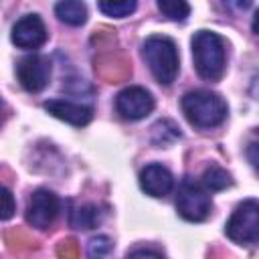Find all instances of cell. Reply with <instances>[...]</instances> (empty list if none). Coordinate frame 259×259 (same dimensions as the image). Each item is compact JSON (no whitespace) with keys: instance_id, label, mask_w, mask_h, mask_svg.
Instances as JSON below:
<instances>
[{"instance_id":"cell-1","label":"cell","mask_w":259,"mask_h":259,"mask_svg":"<svg viewBox=\"0 0 259 259\" xmlns=\"http://www.w3.org/2000/svg\"><path fill=\"white\" fill-rule=\"evenodd\" d=\"M192 57L198 75L206 81H219L225 73V42L217 32L198 30L192 36Z\"/></svg>"},{"instance_id":"cell-2","label":"cell","mask_w":259,"mask_h":259,"mask_svg":"<svg viewBox=\"0 0 259 259\" xmlns=\"http://www.w3.org/2000/svg\"><path fill=\"white\" fill-rule=\"evenodd\" d=\"M182 111L186 119L200 130L217 127L227 117V103L221 95L204 89L188 91L182 97Z\"/></svg>"},{"instance_id":"cell-3","label":"cell","mask_w":259,"mask_h":259,"mask_svg":"<svg viewBox=\"0 0 259 259\" xmlns=\"http://www.w3.org/2000/svg\"><path fill=\"white\" fill-rule=\"evenodd\" d=\"M142 57L158 83L170 85L178 75V51L172 38L154 34L142 45Z\"/></svg>"},{"instance_id":"cell-4","label":"cell","mask_w":259,"mask_h":259,"mask_svg":"<svg viewBox=\"0 0 259 259\" xmlns=\"http://www.w3.org/2000/svg\"><path fill=\"white\" fill-rule=\"evenodd\" d=\"M225 233L237 245L259 243V200H243L227 221Z\"/></svg>"},{"instance_id":"cell-5","label":"cell","mask_w":259,"mask_h":259,"mask_svg":"<svg viewBox=\"0 0 259 259\" xmlns=\"http://www.w3.org/2000/svg\"><path fill=\"white\" fill-rule=\"evenodd\" d=\"M178 214L190 223H200L210 214V196L196 182H182L176 196Z\"/></svg>"},{"instance_id":"cell-6","label":"cell","mask_w":259,"mask_h":259,"mask_svg":"<svg viewBox=\"0 0 259 259\" xmlns=\"http://www.w3.org/2000/svg\"><path fill=\"white\" fill-rule=\"evenodd\" d=\"M59 214V198L51 190H34L26 204V223L34 229H49Z\"/></svg>"},{"instance_id":"cell-7","label":"cell","mask_w":259,"mask_h":259,"mask_svg":"<svg viewBox=\"0 0 259 259\" xmlns=\"http://www.w3.org/2000/svg\"><path fill=\"white\" fill-rule=\"evenodd\" d=\"M16 75L26 91L38 93L51 81V61L42 55H28L18 63Z\"/></svg>"},{"instance_id":"cell-8","label":"cell","mask_w":259,"mask_h":259,"mask_svg":"<svg viewBox=\"0 0 259 259\" xmlns=\"http://www.w3.org/2000/svg\"><path fill=\"white\" fill-rule=\"evenodd\" d=\"M115 109L123 119L136 121L152 113L154 97L144 87H125L115 97Z\"/></svg>"},{"instance_id":"cell-9","label":"cell","mask_w":259,"mask_h":259,"mask_svg":"<svg viewBox=\"0 0 259 259\" xmlns=\"http://www.w3.org/2000/svg\"><path fill=\"white\" fill-rule=\"evenodd\" d=\"M47 40V28L40 16L26 14L12 26V42L18 49H38Z\"/></svg>"},{"instance_id":"cell-10","label":"cell","mask_w":259,"mask_h":259,"mask_svg":"<svg viewBox=\"0 0 259 259\" xmlns=\"http://www.w3.org/2000/svg\"><path fill=\"white\" fill-rule=\"evenodd\" d=\"M140 186L146 194L160 198V196H166L172 190L174 178H172L170 170L164 168L162 164H148L140 172Z\"/></svg>"},{"instance_id":"cell-11","label":"cell","mask_w":259,"mask_h":259,"mask_svg":"<svg viewBox=\"0 0 259 259\" xmlns=\"http://www.w3.org/2000/svg\"><path fill=\"white\" fill-rule=\"evenodd\" d=\"M45 109L51 115H55V117L71 123V125H77V127L87 125L91 121V117H93V109L91 107L81 105V103H73L69 99H51V101L45 103Z\"/></svg>"},{"instance_id":"cell-12","label":"cell","mask_w":259,"mask_h":259,"mask_svg":"<svg viewBox=\"0 0 259 259\" xmlns=\"http://www.w3.org/2000/svg\"><path fill=\"white\" fill-rule=\"evenodd\" d=\"M95 71L99 73V77H103L109 83H119L125 81L132 75V67L125 61V57L117 55V53H107L97 57L95 61Z\"/></svg>"},{"instance_id":"cell-13","label":"cell","mask_w":259,"mask_h":259,"mask_svg":"<svg viewBox=\"0 0 259 259\" xmlns=\"http://www.w3.org/2000/svg\"><path fill=\"white\" fill-rule=\"evenodd\" d=\"M99 223H101V212L95 204H79V206H73L69 212V225L75 229L89 231V229H95Z\"/></svg>"},{"instance_id":"cell-14","label":"cell","mask_w":259,"mask_h":259,"mask_svg":"<svg viewBox=\"0 0 259 259\" xmlns=\"http://www.w3.org/2000/svg\"><path fill=\"white\" fill-rule=\"evenodd\" d=\"M55 14L65 24L81 26L87 20V6L83 2H77V0H65V2H59L55 6Z\"/></svg>"},{"instance_id":"cell-15","label":"cell","mask_w":259,"mask_h":259,"mask_svg":"<svg viewBox=\"0 0 259 259\" xmlns=\"http://www.w3.org/2000/svg\"><path fill=\"white\" fill-rule=\"evenodd\" d=\"M180 138V130L172 119H160L152 125V142L156 146H170Z\"/></svg>"},{"instance_id":"cell-16","label":"cell","mask_w":259,"mask_h":259,"mask_svg":"<svg viewBox=\"0 0 259 259\" xmlns=\"http://www.w3.org/2000/svg\"><path fill=\"white\" fill-rule=\"evenodd\" d=\"M202 184H204L206 190H225L227 186H231V174L225 168L212 164V166H208L204 170Z\"/></svg>"},{"instance_id":"cell-17","label":"cell","mask_w":259,"mask_h":259,"mask_svg":"<svg viewBox=\"0 0 259 259\" xmlns=\"http://www.w3.org/2000/svg\"><path fill=\"white\" fill-rule=\"evenodd\" d=\"M4 241L8 243V249L14 251V253H26V251H32V249L38 247V243L32 237H28L24 231H20V229L8 231L4 235Z\"/></svg>"},{"instance_id":"cell-18","label":"cell","mask_w":259,"mask_h":259,"mask_svg":"<svg viewBox=\"0 0 259 259\" xmlns=\"http://www.w3.org/2000/svg\"><path fill=\"white\" fill-rule=\"evenodd\" d=\"M158 10L170 20H184L190 14V6L182 0H160Z\"/></svg>"},{"instance_id":"cell-19","label":"cell","mask_w":259,"mask_h":259,"mask_svg":"<svg viewBox=\"0 0 259 259\" xmlns=\"http://www.w3.org/2000/svg\"><path fill=\"white\" fill-rule=\"evenodd\" d=\"M99 10L105 16H113V18H125L136 10V2L134 0H123V2H99L97 4Z\"/></svg>"},{"instance_id":"cell-20","label":"cell","mask_w":259,"mask_h":259,"mask_svg":"<svg viewBox=\"0 0 259 259\" xmlns=\"http://www.w3.org/2000/svg\"><path fill=\"white\" fill-rule=\"evenodd\" d=\"M113 243L107 235H97L87 243V257L89 259H105L111 251Z\"/></svg>"},{"instance_id":"cell-21","label":"cell","mask_w":259,"mask_h":259,"mask_svg":"<svg viewBox=\"0 0 259 259\" xmlns=\"http://www.w3.org/2000/svg\"><path fill=\"white\" fill-rule=\"evenodd\" d=\"M57 257L59 259H79V245L75 239H63L57 245Z\"/></svg>"},{"instance_id":"cell-22","label":"cell","mask_w":259,"mask_h":259,"mask_svg":"<svg viewBox=\"0 0 259 259\" xmlns=\"http://www.w3.org/2000/svg\"><path fill=\"white\" fill-rule=\"evenodd\" d=\"M2 198H4V208H2V221H8L12 214H14V198H12V192L4 186L2 190Z\"/></svg>"},{"instance_id":"cell-23","label":"cell","mask_w":259,"mask_h":259,"mask_svg":"<svg viewBox=\"0 0 259 259\" xmlns=\"http://www.w3.org/2000/svg\"><path fill=\"white\" fill-rule=\"evenodd\" d=\"M127 259H164V257L154 249H136L127 255Z\"/></svg>"},{"instance_id":"cell-24","label":"cell","mask_w":259,"mask_h":259,"mask_svg":"<svg viewBox=\"0 0 259 259\" xmlns=\"http://www.w3.org/2000/svg\"><path fill=\"white\" fill-rule=\"evenodd\" d=\"M247 160H249L255 168H259V142H251V144L247 146Z\"/></svg>"},{"instance_id":"cell-25","label":"cell","mask_w":259,"mask_h":259,"mask_svg":"<svg viewBox=\"0 0 259 259\" xmlns=\"http://www.w3.org/2000/svg\"><path fill=\"white\" fill-rule=\"evenodd\" d=\"M253 30L259 34V8L255 10V16H253Z\"/></svg>"}]
</instances>
